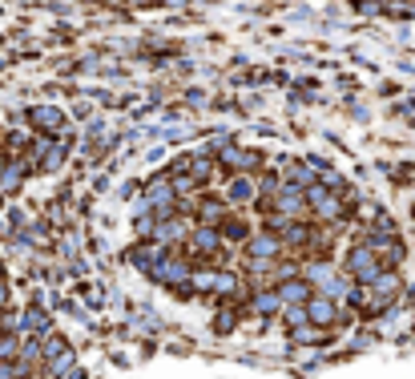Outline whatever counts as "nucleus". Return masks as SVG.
Wrapping results in <instances>:
<instances>
[{
  "label": "nucleus",
  "instance_id": "obj_2",
  "mask_svg": "<svg viewBox=\"0 0 415 379\" xmlns=\"http://www.w3.org/2000/svg\"><path fill=\"white\" fill-rule=\"evenodd\" d=\"M306 315H311V323H319V327H327V323H335V315H339V307H335V299H327V295H315V299L306 303Z\"/></svg>",
  "mask_w": 415,
  "mask_h": 379
},
{
  "label": "nucleus",
  "instance_id": "obj_5",
  "mask_svg": "<svg viewBox=\"0 0 415 379\" xmlns=\"http://www.w3.org/2000/svg\"><path fill=\"white\" fill-rule=\"evenodd\" d=\"M311 202H315V210H319L323 218H327V222H331L335 214H339V206H335V198H327V190H323V186H311Z\"/></svg>",
  "mask_w": 415,
  "mask_h": 379
},
{
  "label": "nucleus",
  "instance_id": "obj_1",
  "mask_svg": "<svg viewBox=\"0 0 415 379\" xmlns=\"http://www.w3.org/2000/svg\"><path fill=\"white\" fill-rule=\"evenodd\" d=\"M347 270H351L359 282H367V287H371V282L383 275V263H379V254L363 242V246H355V251H351V258H347Z\"/></svg>",
  "mask_w": 415,
  "mask_h": 379
},
{
  "label": "nucleus",
  "instance_id": "obj_4",
  "mask_svg": "<svg viewBox=\"0 0 415 379\" xmlns=\"http://www.w3.org/2000/svg\"><path fill=\"white\" fill-rule=\"evenodd\" d=\"M194 251H201V254H214L218 246H222V230H214V226H201V230H194Z\"/></svg>",
  "mask_w": 415,
  "mask_h": 379
},
{
  "label": "nucleus",
  "instance_id": "obj_6",
  "mask_svg": "<svg viewBox=\"0 0 415 379\" xmlns=\"http://www.w3.org/2000/svg\"><path fill=\"white\" fill-rule=\"evenodd\" d=\"M246 234H250V226L242 222V218L226 214L222 218V238H234V242H246Z\"/></svg>",
  "mask_w": 415,
  "mask_h": 379
},
{
  "label": "nucleus",
  "instance_id": "obj_8",
  "mask_svg": "<svg viewBox=\"0 0 415 379\" xmlns=\"http://www.w3.org/2000/svg\"><path fill=\"white\" fill-rule=\"evenodd\" d=\"M254 307H258V311H278V307H282V295H258V299H254Z\"/></svg>",
  "mask_w": 415,
  "mask_h": 379
},
{
  "label": "nucleus",
  "instance_id": "obj_3",
  "mask_svg": "<svg viewBox=\"0 0 415 379\" xmlns=\"http://www.w3.org/2000/svg\"><path fill=\"white\" fill-rule=\"evenodd\" d=\"M278 295H282L287 307H306L311 303V291H306V282H299V278H287V282L278 287Z\"/></svg>",
  "mask_w": 415,
  "mask_h": 379
},
{
  "label": "nucleus",
  "instance_id": "obj_7",
  "mask_svg": "<svg viewBox=\"0 0 415 379\" xmlns=\"http://www.w3.org/2000/svg\"><path fill=\"white\" fill-rule=\"evenodd\" d=\"M250 194H254V190H250L246 177H234V182H230V202H246Z\"/></svg>",
  "mask_w": 415,
  "mask_h": 379
},
{
  "label": "nucleus",
  "instance_id": "obj_9",
  "mask_svg": "<svg viewBox=\"0 0 415 379\" xmlns=\"http://www.w3.org/2000/svg\"><path fill=\"white\" fill-rule=\"evenodd\" d=\"M13 355H16V339L4 335V339H0V359H13Z\"/></svg>",
  "mask_w": 415,
  "mask_h": 379
}]
</instances>
